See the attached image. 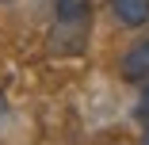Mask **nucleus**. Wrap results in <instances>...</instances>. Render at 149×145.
<instances>
[{
  "label": "nucleus",
  "mask_w": 149,
  "mask_h": 145,
  "mask_svg": "<svg viewBox=\"0 0 149 145\" xmlns=\"http://www.w3.org/2000/svg\"><path fill=\"white\" fill-rule=\"evenodd\" d=\"M107 4L123 27H145L149 23V0H107Z\"/></svg>",
  "instance_id": "nucleus-2"
},
{
  "label": "nucleus",
  "mask_w": 149,
  "mask_h": 145,
  "mask_svg": "<svg viewBox=\"0 0 149 145\" xmlns=\"http://www.w3.org/2000/svg\"><path fill=\"white\" fill-rule=\"evenodd\" d=\"M141 145H149V126H145V134H141Z\"/></svg>",
  "instance_id": "nucleus-5"
},
{
  "label": "nucleus",
  "mask_w": 149,
  "mask_h": 145,
  "mask_svg": "<svg viewBox=\"0 0 149 145\" xmlns=\"http://www.w3.org/2000/svg\"><path fill=\"white\" fill-rule=\"evenodd\" d=\"M134 119H141V122L149 126V80H145V88H141V99H138V107H134Z\"/></svg>",
  "instance_id": "nucleus-4"
},
{
  "label": "nucleus",
  "mask_w": 149,
  "mask_h": 145,
  "mask_svg": "<svg viewBox=\"0 0 149 145\" xmlns=\"http://www.w3.org/2000/svg\"><path fill=\"white\" fill-rule=\"evenodd\" d=\"M0 4H12V0H0Z\"/></svg>",
  "instance_id": "nucleus-6"
},
{
  "label": "nucleus",
  "mask_w": 149,
  "mask_h": 145,
  "mask_svg": "<svg viewBox=\"0 0 149 145\" xmlns=\"http://www.w3.org/2000/svg\"><path fill=\"white\" fill-rule=\"evenodd\" d=\"M118 73H123V80H130V84H145V80H149V35L134 38V42L123 50V57H118Z\"/></svg>",
  "instance_id": "nucleus-1"
},
{
  "label": "nucleus",
  "mask_w": 149,
  "mask_h": 145,
  "mask_svg": "<svg viewBox=\"0 0 149 145\" xmlns=\"http://www.w3.org/2000/svg\"><path fill=\"white\" fill-rule=\"evenodd\" d=\"M96 0H57V19H92Z\"/></svg>",
  "instance_id": "nucleus-3"
}]
</instances>
